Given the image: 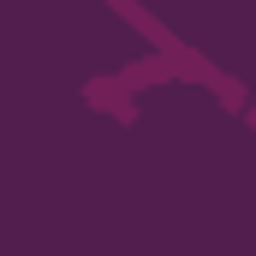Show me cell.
Listing matches in <instances>:
<instances>
[{"instance_id":"1","label":"cell","mask_w":256,"mask_h":256,"mask_svg":"<svg viewBox=\"0 0 256 256\" xmlns=\"http://www.w3.org/2000/svg\"><path fill=\"white\" fill-rule=\"evenodd\" d=\"M90 102H96V108H120V120H137V108L126 102V84H120V78H114V84H108V78H90Z\"/></svg>"}]
</instances>
